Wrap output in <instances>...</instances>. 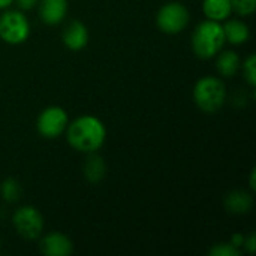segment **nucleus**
<instances>
[{"label":"nucleus","instance_id":"20","mask_svg":"<svg viewBox=\"0 0 256 256\" xmlns=\"http://www.w3.org/2000/svg\"><path fill=\"white\" fill-rule=\"evenodd\" d=\"M14 3L16 4V9L26 12V10H32L38 6L39 0H14Z\"/></svg>","mask_w":256,"mask_h":256},{"label":"nucleus","instance_id":"6","mask_svg":"<svg viewBox=\"0 0 256 256\" xmlns=\"http://www.w3.org/2000/svg\"><path fill=\"white\" fill-rule=\"evenodd\" d=\"M69 117L64 108L51 105L42 110L36 118V130L45 140H56L66 132Z\"/></svg>","mask_w":256,"mask_h":256},{"label":"nucleus","instance_id":"14","mask_svg":"<svg viewBox=\"0 0 256 256\" xmlns=\"http://www.w3.org/2000/svg\"><path fill=\"white\" fill-rule=\"evenodd\" d=\"M240 66H242V58L236 51L226 50V51L218 52L214 68L220 76H224V78L236 76L240 70Z\"/></svg>","mask_w":256,"mask_h":256},{"label":"nucleus","instance_id":"18","mask_svg":"<svg viewBox=\"0 0 256 256\" xmlns=\"http://www.w3.org/2000/svg\"><path fill=\"white\" fill-rule=\"evenodd\" d=\"M232 12L240 16H252L256 10V0H231Z\"/></svg>","mask_w":256,"mask_h":256},{"label":"nucleus","instance_id":"5","mask_svg":"<svg viewBox=\"0 0 256 256\" xmlns=\"http://www.w3.org/2000/svg\"><path fill=\"white\" fill-rule=\"evenodd\" d=\"M190 21V12L182 2H168L156 14V26L162 33L178 34Z\"/></svg>","mask_w":256,"mask_h":256},{"label":"nucleus","instance_id":"10","mask_svg":"<svg viewBox=\"0 0 256 256\" xmlns=\"http://www.w3.org/2000/svg\"><path fill=\"white\" fill-rule=\"evenodd\" d=\"M88 30L86 27V24H82L81 21H70L63 33H62V40L64 44V46L70 51H81L87 46L88 44Z\"/></svg>","mask_w":256,"mask_h":256},{"label":"nucleus","instance_id":"16","mask_svg":"<svg viewBox=\"0 0 256 256\" xmlns=\"http://www.w3.org/2000/svg\"><path fill=\"white\" fill-rule=\"evenodd\" d=\"M22 195V188L16 178H6L0 183V196L8 204H15Z\"/></svg>","mask_w":256,"mask_h":256},{"label":"nucleus","instance_id":"9","mask_svg":"<svg viewBox=\"0 0 256 256\" xmlns=\"http://www.w3.org/2000/svg\"><path fill=\"white\" fill-rule=\"evenodd\" d=\"M68 0H39L38 12L39 18L46 26H58L63 22L68 14Z\"/></svg>","mask_w":256,"mask_h":256},{"label":"nucleus","instance_id":"25","mask_svg":"<svg viewBox=\"0 0 256 256\" xmlns=\"http://www.w3.org/2000/svg\"><path fill=\"white\" fill-rule=\"evenodd\" d=\"M14 4V0H0V10L9 9Z\"/></svg>","mask_w":256,"mask_h":256},{"label":"nucleus","instance_id":"21","mask_svg":"<svg viewBox=\"0 0 256 256\" xmlns=\"http://www.w3.org/2000/svg\"><path fill=\"white\" fill-rule=\"evenodd\" d=\"M243 249L248 252V254H250V255H254L256 250V237L255 234L252 232L250 236H248L246 238H244V243H243Z\"/></svg>","mask_w":256,"mask_h":256},{"label":"nucleus","instance_id":"15","mask_svg":"<svg viewBox=\"0 0 256 256\" xmlns=\"http://www.w3.org/2000/svg\"><path fill=\"white\" fill-rule=\"evenodd\" d=\"M202 14L207 20L224 22L232 15L231 0H202Z\"/></svg>","mask_w":256,"mask_h":256},{"label":"nucleus","instance_id":"19","mask_svg":"<svg viewBox=\"0 0 256 256\" xmlns=\"http://www.w3.org/2000/svg\"><path fill=\"white\" fill-rule=\"evenodd\" d=\"M208 254L212 256H240L242 255V249L236 248L230 242H225V243H216L208 250Z\"/></svg>","mask_w":256,"mask_h":256},{"label":"nucleus","instance_id":"24","mask_svg":"<svg viewBox=\"0 0 256 256\" xmlns=\"http://www.w3.org/2000/svg\"><path fill=\"white\" fill-rule=\"evenodd\" d=\"M249 188H250V192H255L256 190V170L254 168L252 172H250V178H249Z\"/></svg>","mask_w":256,"mask_h":256},{"label":"nucleus","instance_id":"26","mask_svg":"<svg viewBox=\"0 0 256 256\" xmlns=\"http://www.w3.org/2000/svg\"><path fill=\"white\" fill-rule=\"evenodd\" d=\"M0 248H2V240H0Z\"/></svg>","mask_w":256,"mask_h":256},{"label":"nucleus","instance_id":"4","mask_svg":"<svg viewBox=\"0 0 256 256\" xmlns=\"http://www.w3.org/2000/svg\"><path fill=\"white\" fill-rule=\"evenodd\" d=\"M30 36V22L20 9H4L0 15V39L9 45H21Z\"/></svg>","mask_w":256,"mask_h":256},{"label":"nucleus","instance_id":"8","mask_svg":"<svg viewBox=\"0 0 256 256\" xmlns=\"http://www.w3.org/2000/svg\"><path fill=\"white\" fill-rule=\"evenodd\" d=\"M39 238V250L45 256H70L74 254L72 240L58 231L48 232Z\"/></svg>","mask_w":256,"mask_h":256},{"label":"nucleus","instance_id":"13","mask_svg":"<svg viewBox=\"0 0 256 256\" xmlns=\"http://www.w3.org/2000/svg\"><path fill=\"white\" fill-rule=\"evenodd\" d=\"M82 176H84V180L90 184H98L105 178L106 165H105V160L98 154V152L87 154V159L84 160V165H82Z\"/></svg>","mask_w":256,"mask_h":256},{"label":"nucleus","instance_id":"2","mask_svg":"<svg viewBox=\"0 0 256 256\" xmlns=\"http://www.w3.org/2000/svg\"><path fill=\"white\" fill-rule=\"evenodd\" d=\"M226 44L222 22L213 20L201 21L192 32L190 36V46L196 57L202 60H210L222 51L224 45Z\"/></svg>","mask_w":256,"mask_h":256},{"label":"nucleus","instance_id":"22","mask_svg":"<svg viewBox=\"0 0 256 256\" xmlns=\"http://www.w3.org/2000/svg\"><path fill=\"white\" fill-rule=\"evenodd\" d=\"M244 238H246V236H244V234H242V232H236V234L230 238V243H231V244H234V246H236V248H238V249H243Z\"/></svg>","mask_w":256,"mask_h":256},{"label":"nucleus","instance_id":"7","mask_svg":"<svg viewBox=\"0 0 256 256\" xmlns=\"http://www.w3.org/2000/svg\"><path fill=\"white\" fill-rule=\"evenodd\" d=\"M12 226L20 237L38 240L44 231V216L33 206H21L12 214Z\"/></svg>","mask_w":256,"mask_h":256},{"label":"nucleus","instance_id":"12","mask_svg":"<svg viewBox=\"0 0 256 256\" xmlns=\"http://www.w3.org/2000/svg\"><path fill=\"white\" fill-rule=\"evenodd\" d=\"M225 40L232 46H240L250 39V28L249 26L238 18H228L222 24Z\"/></svg>","mask_w":256,"mask_h":256},{"label":"nucleus","instance_id":"17","mask_svg":"<svg viewBox=\"0 0 256 256\" xmlns=\"http://www.w3.org/2000/svg\"><path fill=\"white\" fill-rule=\"evenodd\" d=\"M240 69L243 70V76L250 88H255L256 86V57L255 54H249L248 58L242 63Z\"/></svg>","mask_w":256,"mask_h":256},{"label":"nucleus","instance_id":"11","mask_svg":"<svg viewBox=\"0 0 256 256\" xmlns=\"http://www.w3.org/2000/svg\"><path fill=\"white\" fill-rule=\"evenodd\" d=\"M224 206L228 213L231 214H248L252 212L255 206L254 194L244 189H236L226 194Z\"/></svg>","mask_w":256,"mask_h":256},{"label":"nucleus","instance_id":"3","mask_svg":"<svg viewBox=\"0 0 256 256\" xmlns=\"http://www.w3.org/2000/svg\"><path fill=\"white\" fill-rule=\"evenodd\" d=\"M226 86L225 82L214 75L201 76L192 90V98L195 105L207 114L218 112L226 102Z\"/></svg>","mask_w":256,"mask_h":256},{"label":"nucleus","instance_id":"1","mask_svg":"<svg viewBox=\"0 0 256 256\" xmlns=\"http://www.w3.org/2000/svg\"><path fill=\"white\" fill-rule=\"evenodd\" d=\"M64 134L68 144L84 154L99 152L106 141V128L104 122L88 114L69 122Z\"/></svg>","mask_w":256,"mask_h":256},{"label":"nucleus","instance_id":"23","mask_svg":"<svg viewBox=\"0 0 256 256\" xmlns=\"http://www.w3.org/2000/svg\"><path fill=\"white\" fill-rule=\"evenodd\" d=\"M232 99H234V105H237V106H244L246 100H249V98L244 92H237Z\"/></svg>","mask_w":256,"mask_h":256}]
</instances>
